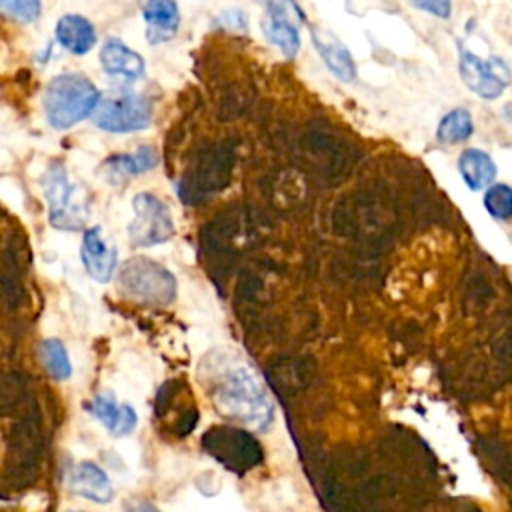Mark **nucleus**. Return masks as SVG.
Masks as SVG:
<instances>
[{
    "mask_svg": "<svg viewBox=\"0 0 512 512\" xmlns=\"http://www.w3.org/2000/svg\"><path fill=\"white\" fill-rule=\"evenodd\" d=\"M214 408L250 430L264 432L274 420V404L260 382V378L248 366H234L224 372L212 390Z\"/></svg>",
    "mask_w": 512,
    "mask_h": 512,
    "instance_id": "1",
    "label": "nucleus"
},
{
    "mask_svg": "<svg viewBox=\"0 0 512 512\" xmlns=\"http://www.w3.org/2000/svg\"><path fill=\"white\" fill-rule=\"evenodd\" d=\"M100 100L98 88L78 72H66L50 80L44 92L46 120L56 130H66L90 116Z\"/></svg>",
    "mask_w": 512,
    "mask_h": 512,
    "instance_id": "2",
    "label": "nucleus"
},
{
    "mask_svg": "<svg viewBox=\"0 0 512 512\" xmlns=\"http://www.w3.org/2000/svg\"><path fill=\"white\" fill-rule=\"evenodd\" d=\"M42 190L48 202V218L54 228L78 230L88 220V202L84 190L70 182L66 168L52 162L42 176Z\"/></svg>",
    "mask_w": 512,
    "mask_h": 512,
    "instance_id": "3",
    "label": "nucleus"
},
{
    "mask_svg": "<svg viewBox=\"0 0 512 512\" xmlns=\"http://www.w3.org/2000/svg\"><path fill=\"white\" fill-rule=\"evenodd\" d=\"M118 284L124 294L144 304L166 306L176 298V278L172 272L144 256L130 258L122 264Z\"/></svg>",
    "mask_w": 512,
    "mask_h": 512,
    "instance_id": "4",
    "label": "nucleus"
},
{
    "mask_svg": "<svg viewBox=\"0 0 512 512\" xmlns=\"http://www.w3.org/2000/svg\"><path fill=\"white\" fill-rule=\"evenodd\" d=\"M90 116L100 130L114 134L138 132L150 126L152 104L138 92L114 90L98 100Z\"/></svg>",
    "mask_w": 512,
    "mask_h": 512,
    "instance_id": "5",
    "label": "nucleus"
},
{
    "mask_svg": "<svg viewBox=\"0 0 512 512\" xmlns=\"http://www.w3.org/2000/svg\"><path fill=\"white\" fill-rule=\"evenodd\" d=\"M132 208L134 220L128 224L126 232L134 246L150 248L164 244L174 236V220L164 200L150 192H140L134 196Z\"/></svg>",
    "mask_w": 512,
    "mask_h": 512,
    "instance_id": "6",
    "label": "nucleus"
},
{
    "mask_svg": "<svg viewBox=\"0 0 512 512\" xmlns=\"http://www.w3.org/2000/svg\"><path fill=\"white\" fill-rule=\"evenodd\" d=\"M458 72L462 82L468 86V90H472L484 100H496L512 80L510 66L502 58L498 56L478 58L474 52L466 50L462 44H460Z\"/></svg>",
    "mask_w": 512,
    "mask_h": 512,
    "instance_id": "7",
    "label": "nucleus"
},
{
    "mask_svg": "<svg viewBox=\"0 0 512 512\" xmlns=\"http://www.w3.org/2000/svg\"><path fill=\"white\" fill-rule=\"evenodd\" d=\"M206 450L234 472H246L262 462L260 444L238 428H212L204 436Z\"/></svg>",
    "mask_w": 512,
    "mask_h": 512,
    "instance_id": "8",
    "label": "nucleus"
},
{
    "mask_svg": "<svg viewBox=\"0 0 512 512\" xmlns=\"http://www.w3.org/2000/svg\"><path fill=\"white\" fill-rule=\"evenodd\" d=\"M82 264L90 278L96 282H110L118 264V250L114 244H110L100 226H92L84 230L82 236V248H80Z\"/></svg>",
    "mask_w": 512,
    "mask_h": 512,
    "instance_id": "9",
    "label": "nucleus"
},
{
    "mask_svg": "<svg viewBox=\"0 0 512 512\" xmlns=\"http://www.w3.org/2000/svg\"><path fill=\"white\" fill-rule=\"evenodd\" d=\"M262 34L286 58H294L300 50V32L282 0H268L262 16Z\"/></svg>",
    "mask_w": 512,
    "mask_h": 512,
    "instance_id": "10",
    "label": "nucleus"
},
{
    "mask_svg": "<svg viewBox=\"0 0 512 512\" xmlns=\"http://www.w3.org/2000/svg\"><path fill=\"white\" fill-rule=\"evenodd\" d=\"M64 482L72 494L98 504H106L114 496V486L108 474L94 462H78L68 466Z\"/></svg>",
    "mask_w": 512,
    "mask_h": 512,
    "instance_id": "11",
    "label": "nucleus"
},
{
    "mask_svg": "<svg viewBox=\"0 0 512 512\" xmlns=\"http://www.w3.org/2000/svg\"><path fill=\"white\" fill-rule=\"evenodd\" d=\"M310 36L314 42L316 52L320 54L326 68L342 82H352L356 78V64L350 54V50L340 42L338 36H334L330 30H324L320 26L310 28Z\"/></svg>",
    "mask_w": 512,
    "mask_h": 512,
    "instance_id": "12",
    "label": "nucleus"
},
{
    "mask_svg": "<svg viewBox=\"0 0 512 512\" xmlns=\"http://www.w3.org/2000/svg\"><path fill=\"white\" fill-rule=\"evenodd\" d=\"M100 62L108 76L124 82H134L144 76L146 64L138 52L128 48L118 38H108L100 50Z\"/></svg>",
    "mask_w": 512,
    "mask_h": 512,
    "instance_id": "13",
    "label": "nucleus"
},
{
    "mask_svg": "<svg viewBox=\"0 0 512 512\" xmlns=\"http://www.w3.org/2000/svg\"><path fill=\"white\" fill-rule=\"evenodd\" d=\"M88 410L116 438L128 436L138 424L136 410L130 404H116L114 394L110 392H102L94 396Z\"/></svg>",
    "mask_w": 512,
    "mask_h": 512,
    "instance_id": "14",
    "label": "nucleus"
},
{
    "mask_svg": "<svg viewBox=\"0 0 512 512\" xmlns=\"http://www.w3.org/2000/svg\"><path fill=\"white\" fill-rule=\"evenodd\" d=\"M142 18L146 22V36L152 44L170 40L180 24L176 0H144Z\"/></svg>",
    "mask_w": 512,
    "mask_h": 512,
    "instance_id": "15",
    "label": "nucleus"
},
{
    "mask_svg": "<svg viewBox=\"0 0 512 512\" xmlns=\"http://www.w3.org/2000/svg\"><path fill=\"white\" fill-rule=\"evenodd\" d=\"M158 164V156H156V150L150 148V146H142L138 148L136 152L132 154H116V156H110L102 166H100V172L104 174V178L112 184L124 180V178H130V176H136V174H142L150 168H154Z\"/></svg>",
    "mask_w": 512,
    "mask_h": 512,
    "instance_id": "16",
    "label": "nucleus"
},
{
    "mask_svg": "<svg viewBox=\"0 0 512 512\" xmlns=\"http://www.w3.org/2000/svg\"><path fill=\"white\" fill-rule=\"evenodd\" d=\"M56 40L72 54H86L96 44V30L84 16L66 14L56 24Z\"/></svg>",
    "mask_w": 512,
    "mask_h": 512,
    "instance_id": "17",
    "label": "nucleus"
},
{
    "mask_svg": "<svg viewBox=\"0 0 512 512\" xmlns=\"http://www.w3.org/2000/svg\"><path fill=\"white\" fill-rule=\"evenodd\" d=\"M458 172L470 190H482L496 178V164L484 150L466 148L458 158Z\"/></svg>",
    "mask_w": 512,
    "mask_h": 512,
    "instance_id": "18",
    "label": "nucleus"
},
{
    "mask_svg": "<svg viewBox=\"0 0 512 512\" xmlns=\"http://www.w3.org/2000/svg\"><path fill=\"white\" fill-rule=\"evenodd\" d=\"M474 132L472 114L466 108H454L438 122L436 138L444 144H456L470 138Z\"/></svg>",
    "mask_w": 512,
    "mask_h": 512,
    "instance_id": "19",
    "label": "nucleus"
},
{
    "mask_svg": "<svg viewBox=\"0 0 512 512\" xmlns=\"http://www.w3.org/2000/svg\"><path fill=\"white\" fill-rule=\"evenodd\" d=\"M40 356L46 372L54 380H68L72 376V362L68 358V352L64 344L56 338H46L40 344Z\"/></svg>",
    "mask_w": 512,
    "mask_h": 512,
    "instance_id": "20",
    "label": "nucleus"
},
{
    "mask_svg": "<svg viewBox=\"0 0 512 512\" xmlns=\"http://www.w3.org/2000/svg\"><path fill=\"white\" fill-rule=\"evenodd\" d=\"M484 208L496 220L512 218V186L490 184L484 192Z\"/></svg>",
    "mask_w": 512,
    "mask_h": 512,
    "instance_id": "21",
    "label": "nucleus"
},
{
    "mask_svg": "<svg viewBox=\"0 0 512 512\" xmlns=\"http://www.w3.org/2000/svg\"><path fill=\"white\" fill-rule=\"evenodd\" d=\"M0 12L20 22H34L40 16V0H0Z\"/></svg>",
    "mask_w": 512,
    "mask_h": 512,
    "instance_id": "22",
    "label": "nucleus"
},
{
    "mask_svg": "<svg viewBox=\"0 0 512 512\" xmlns=\"http://www.w3.org/2000/svg\"><path fill=\"white\" fill-rule=\"evenodd\" d=\"M414 8L428 12L436 18H448L452 14V0H408Z\"/></svg>",
    "mask_w": 512,
    "mask_h": 512,
    "instance_id": "23",
    "label": "nucleus"
},
{
    "mask_svg": "<svg viewBox=\"0 0 512 512\" xmlns=\"http://www.w3.org/2000/svg\"><path fill=\"white\" fill-rule=\"evenodd\" d=\"M218 24L232 32H244L248 28V18L242 10H226L218 16Z\"/></svg>",
    "mask_w": 512,
    "mask_h": 512,
    "instance_id": "24",
    "label": "nucleus"
}]
</instances>
